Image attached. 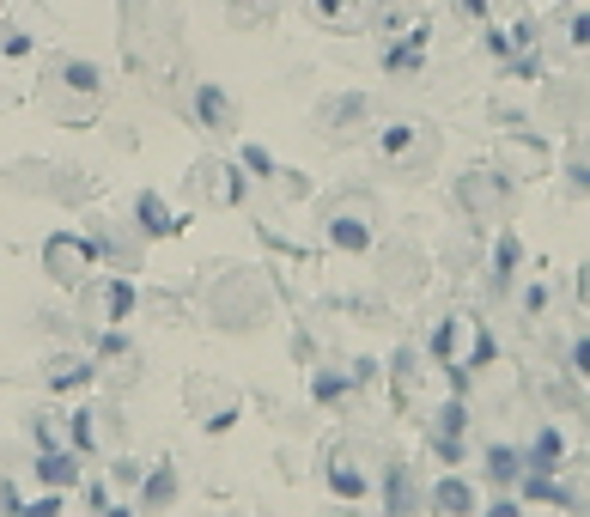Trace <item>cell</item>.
<instances>
[{"mask_svg":"<svg viewBox=\"0 0 590 517\" xmlns=\"http://www.w3.org/2000/svg\"><path fill=\"white\" fill-rule=\"evenodd\" d=\"M43 268H49L61 286H80V280L98 268V250H92V238H80V232H55V238L43 244Z\"/></svg>","mask_w":590,"mask_h":517,"instance_id":"obj_1","label":"cell"},{"mask_svg":"<svg viewBox=\"0 0 590 517\" xmlns=\"http://www.w3.org/2000/svg\"><path fill=\"white\" fill-rule=\"evenodd\" d=\"M134 226H140L146 238H177V232H183V219L165 207V195L140 189V195H134Z\"/></svg>","mask_w":590,"mask_h":517,"instance_id":"obj_2","label":"cell"},{"mask_svg":"<svg viewBox=\"0 0 590 517\" xmlns=\"http://www.w3.org/2000/svg\"><path fill=\"white\" fill-rule=\"evenodd\" d=\"M37 481L43 487H55V493H67V487H80V451H43L37 457Z\"/></svg>","mask_w":590,"mask_h":517,"instance_id":"obj_3","label":"cell"},{"mask_svg":"<svg viewBox=\"0 0 590 517\" xmlns=\"http://www.w3.org/2000/svg\"><path fill=\"white\" fill-rule=\"evenodd\" d=\"M195 116H201L207 128H232V98L219 92L213 80H201V86H195Z\"/></svg>","mask_w":590,"mask_h":517,"instance_id":"obj_4","label":"cell"},{"mask_svg":"<svg viewBox=\"0 0 590 517\" xmlns=\"http://www.w3.org/2000/svg\"><path fill=\"white\" fill-rule=\"evenodd\" d=\"M329 244H335V250H347V256H359L365 244H372V232H365V219L335 213V219H329Z\"/></svg>","mask_w":590,"mask_h":517,"instance_id":"obj_5","label":"cell"},{"mask_svg":"<svg viewBox=\"0 0 590 517\" xmlns=\"http://www.w3.org/2000/svg\"><path fill=\"white\" fill-rule=\"evenodd\" d=\"M177 499V475H171V463H159V475H146V487H140V505L146 511H165Z\"/></svg>","mask_w":590,"mask_h":517,"instance_id":"obj_6","label":"cell"},{"mask_svg":"<svg viewBox=\"0 0 590 517\" xmlns=\"http://www.w3.org/2000/svg\"><path fill=\"white\" fill-rule=\"evenodd\" d=\"M92 384V365L86 359H55L49 365V390H86Z\"/></svg>","mask_w":590,"mask_h":517,"instance_id":"obj_7","label":"cell"},{"mask_svg":"<svg viewBox=\"0 0 590 517\" xmlns=\"http://www.w3.org/2000/svg\"><path fill=\"white\" fill-rule=\"evenodd\" d=\"M61 86H67V92H86V98H92V92H104V73H98L92 61H67V67H61Z\"/></svg>","mask_w":590,"mask_h":517,"instance_id":"obj_8","label":"cell"},{"mask_svg":"<svg viewBox=\"0 0 590 517\" xmlns=\"http://www.w3.org/2000/svg\"><path fill=\"white\" fill-rule=\"evenodd\" d=\"M420 43H426V31H408V43L384 49V67H390V73H414V67H420Z\"/></svg>","mask_w":590,"mask_h":517,"instance_id":"obj_9","label":"cell"},{"mask_svg":"<svg viewBox=\"0 0 590 517\" xmlns=\"http://www.w3.org/2000/svg\"><path fill=\"white\" fill-rule=\"evenodd\" d=\"M554 463H560V432L542 426V432H536V451H530V469H536V475H554Z\"/></svg>","mask_w":590,"mask_h":517,"instance_id":"obj_10","label":"cell"},{"mask_svg":"<svg viewBox=\"0 0 590 517\" xmlns=\"http://www.w3.org/2000/svg\"><path fill=\"white\" fill-rule=\"evenodd\" d=\"M134 305H140V292H134V280H110V323H128L134 317Z\"/></svg>","mask_w":590,"mask_h":517,"instance_id":"obj_11","label":"cell"},{"mask_svg":"<svg viewBox=\"0 0 590 517\" xmlns=\"http://www.w3.org/2000/svg\"><path fill=\"white\" fill-rule=\"evenodd\" d=\"M432 505H438V511H475V493H469L463 481H438V487H432Z\"/></svg>","mask_w":590,"mask_h":517,"instance_id":"obj_12","label":"cell"},{"mask_svg":"<svg viewBox=\"0 0 590 517\" xmlns=\"http://www.w3.org/2000/svg\"><path fill=\"white\" fill-rule=\"evenodd\" d=\"M518 256H524V244L505 232V238H499V250H493V280H499V286H505L511 274H518Z\"/></svg>","mask_w":590,"mask_h":517,"instance_id":"obj_13","label":"cell"},{"mask_svg":"<svg viewBox=\"0 0 590 517\" xmlns=\"http://www.w3.org/2000/svg\"><path fill=\"white\" fill-rule=\"evenodd\" d=\"M518 463H524V457L511 451V445H493V451H487V475H493V481H518V475H524Z\"/></svg>","mask_w":590,"mask_h":517,"instance_id":"obj_14","label":"cell"},{"mask_svg":"<svg viewBox=\"0 0 590 517\" xmlns=\"http://www.w3.org/2000/svg\"><path fill=\"white\" fill-rule=\"evenodd\" d=\"M92 420H98V414H86V408L67 420V432H73V451H80V457H86V451H98V426H92Z\"/></svg>","mask_w":590,"mask_h":517,"instance_id":"obj_15","label":"cell"},{"mask_svg":"<svg viewBox=\"0 0 590 517\" xmlns=\"http://www.w3.org/2000/svg\"><path fill=\"white\" fill-rule=\"evenodd\" d=\"M329 487H335L341 499H365V475H353L347 463H335V469H329Z\"/></svg>","mask_w":590,"mask_h":517,"instance_id":"obj_16","label":"cell"},{"mask_svg":"<svg viewBox=\"0 0 590 517\" xmlns=\"http://www.w3.org/2000/svg\"><path fill=\"white\" fill-rule=\"evenodd\" d=\"M238 165H244L250 177H274V153H268V146H256V140H250L244 153H238Z\"/></svg>","mask_w":590,"mask_h":517,"instance_id":"obj_17","label":"cell"},{"mask_svg":"<svg viewBox=\"0 0 590 517\" xmlns=\"http://www.w3.org/2000/svg\"><path fill=\"white\" fill-rule=\"evenodd\" d=\"M0 55H7V61H25V55H31V37L13 31V25H0Z\"/></svg>","mask_w":590,"mask_h":517,"instance_id":"obj_18","label":"cell"},{"mask_svg":"<svg viewBox=\"0 0 590 517\" xmlns=\"http://www.w3.org/2000/svg\"><path fill=\"white\" fill-rule=\"evenodd\" d=\"M408 146H414V128H408V122H402V128H384V153H390V159H402Z\"/></svg>","mask_w":590,"mask_h":517,"instance_id":"obj_19","label":"cell"},{"mask_svg":"<svg viewBox=\"0 0 590 517\" xmlns=\"http://www.w3.org/2000/svg\"><path fill=\"white\" fill-rule=\"evenodd\" d=\"M311 390H317V402H335L341 390H353V378H335V372H329V378H317Z\"/></svg>","mask_w":590,"mask_h":517,"instance_id":"obj_20","label":"cell"},{"mask_svg":"<svg viewBox=\"0 0 590 517\" xmlns=\"http://www.w3.org/2000/svg\"><path fill=\"white\" fill-rule=\"evenodd\" d=\"M98 353H110V359H116V353H128V335H122V329H110V335H98Z\"/></svg>","mask_w":590,"mask_h":517,"instance_id":"obj_21","label":"cell"},{"mask_svg":"<svg viewBox=\"0 0 590 517\" xmlns=\"http://www.w3.org/2000/svg\"><path fill=\"white\" fill-rule=\"evenodd\" d=\"M572 365H578V372L590 378V341H578V347H572Z\"/></svg>","mask_w":590,"mask_h":517,"instance_id":"obj_22","label":"cell"},{"mask_svg":"<svg viewBox=\"0 0 590 517\" xmlns=\"http://www.w3.org/2000/svg\"><path fill=\"white\" fill-rule=\"evenodd\" d=\"M572 43H590V13H578V19H572Z\"/></svg>","mask_w":590,"mask_h":517,"instance_id":"obj_23","label":"cell"},{"mask_svg":"<svg viewBox=\"0 0 590 517\" xmlns=\"http://www.w3.org/2000/svg\"><path fill=\"white\" fill-rule=\"evenodd\" d=\"M457 7H463L469 19H487V0H457Z\"/></svg>","mask_w":590,"mask_h":517,"instance_id":"obj_24","label":"cell"},{"mask_svg":"<svg viewBox=\"0 0 590 517\" xmlns=\"http://www.w3.org/2000/svg\"><path fill=\"white\" fill-rule=\"evenodd\" d=\"M341 7H347V0H317V13H323V19H335Z\"/></svg>","mask_w":590,"mask_h":517,"instance_id":"obj_25","label":"cell"},{"mask_svg":"<svg viewBox=\"0 0 590 517\" xmlns=\"http://www.w3.org/2000/svg\"><path fill=\"white\" fill-rule=\"evenodd\" d=\"M232 7H244V0H232Z\"/></svg>","mask_w":590,"mask_h":517,"instance_id":"obj_26","label":"cell"}]
</instances>
